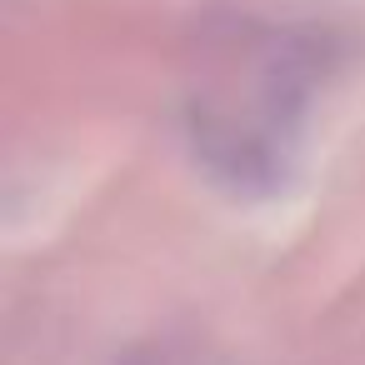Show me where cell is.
Masks as SVG:
<instances>
[{
  "instance_id": "6da1fadb",
  "label": "cell",
  "mask_w": 365,
  "mask_h": 365,
  "mask_svg": "<svg viewBox=\"0 0 365 365\" xmlns=\"http://www.w3.org/2000/svg\"><path fill=\"white\" fill-rule=\"evenodd\" d=\"M130 365H175V360H170V355H135Z\"/></svg>"
}]
</instances>
